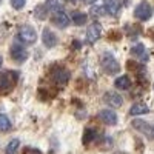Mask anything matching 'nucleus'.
Returning a JSON list of instances; mask_svg holds the SVG:
<instances>
[{"label":"nucleus","instance_id":"ddd939ff","mask_svg":"<svg viewBox=\"0 0 154 154\" xmlns=\"http://www.w3.org/2000/svg\"><path fill=\"white\" fill-rule=\"evenodd\" d=\"M105 8H106L108 14L117 16L120 8H122V2H120V0H105Z\"/></svg>","mask_w":154,"mask_h":154},{"label":"nucleus","instance_id":"bb28decb","mask_svg":"<svg viewBox=\"0 0 154 154\" xmlns=\"http://www.w3.org/2000/svg\"><path fill=\"white\" fill-rule=\"evenodd\" d=\"M0 3H2V0H0Z\"/></svg>","mask_w":154,"mask_h":154},{"label":"nucleus","instance_id":"4468645a","mask_svg":"<svg viewBox=\"0 0 154 154\" xmlns=\"http://www.w3.org/2000/svg\"><path fill=\"white\" fill-rule=\"evenodd\" d=\"M114 85H116V88L125 89V91H126V89H130V86H131V80H130V77H128V75H120V77L116 79Z\"/></svg>","mask_w":154,"mask_h":154},{"label":"nucleus","instance_id":"f8f14e48","mask_svg":"<svg viewBox=\"0 0 154 154\" xmlns=\"http://www.w3.org/2000/svg\"><path fill=\"white\" fill-rule=\"evenodd\" d=\"M42 40H43V45H45L46 48H53V46L57 45V37H56V34L51 31L49 28H45V29H43V32H42Z\"/></svg>","mask_w":154,"mask_h":154},{"label":"nucleus","instance_id":"393cba45","mask_svg":"<svg viewBox=\"0 0 154 154\" xmlns=\"http://www.w3.org/2000/svg\"><path fill=\"white\" fill-rule=\"evenodd\" d=\"M2 63H3V59H2V56H0V66H2Z\"/></svg>","mask_w":154,"mask_h":154},{"label":"nucleus","instance_id":"4be33fe9","mask_svg":"<svg viewBox=\"0 0 154 154\" xmlns=\"http://www.w3.org/2000/svg\"><path fill=\"white\" fill-rule=\"evenodd\" d=\"M65 2H66V0H48V2H46V8H49L51 11H53V9H60L62 5Z\"/></svg>","mask_w":154,"mask_h":154},{"label":"nucleus","instance_id":"f3484780","mask_svg":"<svg viewBox=\"0 0 154 154\" xmlns=\"http://www.w3.org/2000/svg\"><path fill=\"white\" fill-rule=\"evenodd\" d=\"M71 19H72L74 25H77V26H82V25L86 23V14H83V12H79V11L72 12Z\"/></svg>","mask_w":154,"mask_h":154},{"label":"nucleus","instance_id":"0eeeda50","mask_svg":"<svg viewBox=\"0 0 154 154\" xmlns=\"http://www.w3.org/2000/svg\"><path fill=\"white\" fill-rule=\"evenodd\" d=\"M103 102H105L108 106H111V108H119V106H122V103H123V99H122V96L117 94V93L108 91V93H105V96H103Z\"/></svg>","mask_w":154,"mask_h":154},{"label":"nucleus","instance_id":"dca6fc26","mask_svg":"<svg viewBox=\"0 0 154 154\" xmlns=\"http://www.w3.org/2000/svg\"><path fill=\"white\" fill-rule=\"evenodd\" d=\"M19 146H20V140H19V139H12L11 142L6 145L5 154H17V151H19Z\"/></svg>","mask_w":154,"mask_h":154},{"label":"nucleus","instance_id":"9d476101","mask_svg":"<svg viewBox=\"0 0 154 154\" xmlns=\"http://www.w3.org/2000/svg\"><path fill=\"white\" fill-rule=\"evenodd\" d=\"M99 119L103 122V123L111 125V126L117 125V114H116L114 111H111V109H103V111H100V112H99Z\"/></svg>","mask_w":154,"mask_h":154},{"label":"nucleus","instance_id":"2eb2a0df","mask_svg":"<svg viewBox=\"0 0 154 154\" xmlns=\"http://www.w3.org/2000/svg\"><path fill=\"white\" fill-rule=\"evenodd\" d=\"M146 112H149V108L145 103H134L130 109L131 116H142V114H146Z\"/></svg>","mask_w":154,"mask_h":154},{"label":"nucleus","instance_id":"b1692460","mask_svg":"<svg viewBox=\"0 0 154 154\" xmlns=\"http://www.w3.org/2000/svg\"><path fill=\"white\" fill-rule=\"evenodd\" d=\"M25 2L26 0H11V6L14 9H22L25 6Z\"/></svg>","mask_w":154,"mask_h":154},{"label":"nucleus","instance_id":"6ab92c4d","mask_svg":"<svg viewBox=\"0 0 154 154\" xmlns=\"http://www.w3.org/2000/svg\"><path fill=\"white\" fill-rule=\"evenodd\" d=\"M133 53H134L136 56H139V57L142 59L143 62H146V60H148V54H146V51H145V46H143L142 43H139L137 46H134Z\"/></svg>","mask_w":154,"mask_h":154},{"label":"nucleus","instance_id":"1a4fd4ad","mask_svg":"<svg viewBox=\"0 0 154 154\" xmlns=\"http://www.w3.org/2000/svg\"><path fill=\"white\" fill-rule=\"evenodd\" d=\"M100 32H102V28H100V25L99 23H93V25H89V28L86 31V42L89 45H93L99 40V37H100Z\"/></svg>","mask_w":154,"mask_h":154},{"label":"nucleus","instance_id":"6e6552de","mask_svg":"<svg viewBox=\"0 0 154 154\" xmlns=\"http://www.w3.org/2000/svg\"><path fill=\"white\" fill-rule=\"evenodd\" d=\"M9 53H11L12 60H16L19 63H22V62H25V60L28 59V51L25 49L23 46H20V45H12Z\"/></svg>","mask_w":154,"mask_h":154},{"label":"nucleus","instance_id":"f03ea898","mask_svg":"<svg viewBox=\"0 0 154 154\" xmlns=\"http://www.w3.org/2000/svg\"><path fill=\"white\" fill-rule=\"evenodd\" d=\"M131 125H133V128L136 131L142 133L148 140H154V126L152 125H149L148 122H145L142 119H134L131 122Z\"/></svg>","mask_w":154,"mask_h":154},{"label":"nucleus","instance_id":"a878e982","mask_svg":"<svg viewBox=\"0 0 154 154\" xmlns=\"http://www.w3.org/2000/svg\"><path fill=\"white\" fill-rule=\"evenodd\" d=\"M86 2H88V3H91V2H94V0H86Z\"/></svg>","mask_w":154,"mask_h":154},{"label":"nucleus","instance_id":"412c9836","mask_svg":"<svg viewBox=\"0 0 154 154\" xmlns=\"http://www.w3.org/2000/svg\"><path fill=\"white\" fill-rule=\"evenodd\" d=\"M11 128V120L8 116L0 114V131H8Z\"/></svg>","mask_w":154,"mask_h":154},{"label":"nucleus","instance_id":"f257e3e1","mask_svg":"<svg viewBox=\"0 0 154 154\" xmlns=\"http://www.w3.org/2000/svg\"><path fill=\"white\" fill-rule=\"evenodd\" d=\"M19 79V72H2L0 74V94H8Z\"/></svg>","mask_w":154,"mask_h":154},{"label":"nucleus","instance_id":"39448f33","mask_svg":"<svg viewBox=\"0 0 154 154\" xmlns=\"http://www.w3.org/2000/svg\"><path fill=\"white\" fill-rule=\"evenodd\" d=\"M51 20L59 28H66L69 25V17L62 9H53V17H51Z\"/></svg>","mask_w":154,"mask_h":154},{"label":"nucleus","instance_id":"5701e85b","mask_svg":"<svg viewBox=\"0 0 154 154\" xmlns=\"http://www.w3.org/2000/svg\"><path fill=\"white\" fill-rule=\"evenodd\" d=\"M45 11H46V6H37V8H35V17H38V19H45V17H46Z\"/></svg>","mask_w":154,"mask_h":154},{"label":"nucleus","instance_id":"9b49d317","mask_svg":"<svg viewBox=\"0 0 154 154\" xmlns=\"http://www.w3.org/2000/svg\"><path fill=\"white\" fill-rule=\"evenodd\" d=\"M53 79L59 86H65L69 80V72L66 69H63V68H57L53 74Z\"/></svg>","mask_w":154,"mask_h":154},{"label":"nucleus","instance_id":"7ed1b4c3","mask_svg":"<svg viewBox=\"0 0 154 154\" xmlns=\"http://www.w3.org/2000/svg\"><path fill=\"white\" fill-rule=\"evenodd\" d=\"M102 68H103L105 72L108 74H116V72H119L120 66H119V63L117 60L114 59V56H111L109 53H105L103 56H102Z\"/></svg>","mask_w":154,"mask_h":154},{"label":"nucleus","instance_id":"423d86ee","mask_svg":"<svg viewBox=\"0 0 154 154\" xmlns=\"http://www.w3.org/2000/svg\"><path fill=\"white\" fill-rule=\"evenodd\" d=\"M151 14H152V9H151V6L146 3V2H142V3H139L137 6H136V9H134V16L139 19V20H148L149 17H151Z\"/></svg>","mask_w":154,"mask_h":154},{"label":"nucleus","instance_id":"a211bd4d","mask_svg":"<svg viewBox=\"0 0 154 154\" xmlns=\"http://www.w3.org/2000/svg\"><path fill=\"white\" fill-rule=\"evenodd\" d=\"M96 136H97L96 130H93V128H86L85 133H83V143L85 145H89L96 139Z\"/></svg>","mask_w":154,"mask_h":154},{"label":"nucleus","instance_id":"aec40b11","mask_svg":"<svg viewBox=\"0 0 154 154\" xmlns=\"http://www.w3.org/2000/svg\"><path fill=\"white\" fill-rule=\"evenodd\" d=\"M89 12H91L93 17H102V16L106 14V8L105 6H99V5H93Z\"/></svg>","mask_w":154,"mask_h":154},{"label":"nucleus","instance_id":"20e7f679","mask_svg":"<svg viewBox=\"0 0 154 154\" xmlns=\"http://www.w3.org/2000/svg\"><path fill=\"white\" fill-rule=\"evenodd\" d=\"M17 35H19V38L22 42L28 43V45H31L37 40V32L34 31L32 26H29V25H22V26L19 28Z\"/></svg>","mask_w":154,"mask_h":154}]
</instances>
